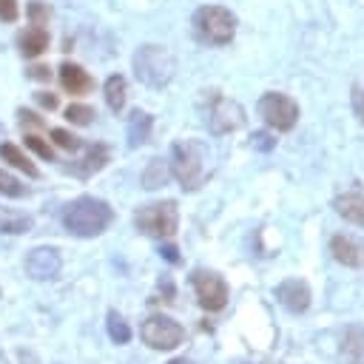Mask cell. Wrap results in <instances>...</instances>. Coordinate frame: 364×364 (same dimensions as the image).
<instances>
[{"instance_id":"1","label":"cell","mask_w":364,"mask_h":364,"mask_svg":"<svg viewBox=\"0 0 364 364\" xmlns=\"http://www.w3.org/2000/svg\"><path fill=\"white\" fill-rule=\"evenodd\" d=\"M114 219V210L108 202L97 199V196H80L74 199L65 213H63V225L68 233L80 236V239H91V236H100Z\"/></svg>"},{"instance_id":"2","label":"cell","mask_w":364,"mask_h":364,"mask_svg":"<svg viewBox=\"0 0 364 364\" xmlns=\"http://www.w3.org/2000/svg\"><path fill=\"white\" fill-rule=\"evenodd\" d=\"M171 173L185 191H199L208 176V148L199 139H182L171 148Z\"/></svg>"},{"instance_id":"3","label":"cell","mask_w":364,"mask_h":364,"mask_svg":"<svg viewBox=\"0 0 364 364\" xmlns=\"http://www.w3.org/2000/svg\"><path fill=\"white\" fill-rule=\"evenodd\" d=\"M176 71V60L173 54L165 48V46H156V43H148V46H139L136 54H134V74L139 82L151 85V88H162L171 82Z\"/></svg>"},{"instance_id":"4","label":"cell","mask_w":364,"mask_h":364,"mask_svg":"<svg viewBox=\"0 0 364 364\" xmlns=\"http://www.w3.org/2000/svg\"><path fill=\"white\" fill-rule=\"evenodd\" d=\"M193 34L202 43L225 46L236 34V14L222 6H202L193 11Z\"/></svg>"},{"instance_id":"5","label":"cell","mask_w":364,"mask_h":364,"mask_svg":"<svg viewBox=\"0 0 364 364\" xmlns=\"http://www.w3.org/2000/svg\"><path fill=\"white\" fill-rule=\"evenodd\" d=\"M136 228L145 233V236H156V239H168L176 233L179 228V210H176V202L165 199V202H151V205H142L134 216Z\"/></svg>"},{"instance_id":"6","label":"cell","mask_w":364,"mask_h":364,"mask_svg":"<svg viewBox=\"0 0 364 364\" xmlns=\"http://www.w3.org/2000/svg\"><path fill=\"white\" fill-rule=\"evenodd\" d=\"M259 117L273 128V131H290L299 119V105L282 91H267L259 100Z\"/></svg>"},{"instance_id":"7","label":"cell","mask_w":364,"mask_h":364,"mask_svg":"<svg viewBox=\"0 0 364 364\" xmlns=\"http://www.w3.org/2000/svg\"><path fill=\"white\" fill-rule=\"evenodd\" d=\"M139 336L151 350H173L182 344L185 330L171 316H148L139 327Z\"/></svg>"},{"instance_id":"8","label":"cell","mask_w":364,"mask_h":364,"mask_svg":"<svg viewBox=\"0 0 364 364\" xmlns=\"http://www.w3.org/2000/svg\"><path fill=\"white\" fill-rule=\"evenodd\" d=\"M191 284H193V293H196V299H199V304L205 310L213 313V310H222L228 304V284H225V279L219 273L196 267L191 273Z\"/></svg>"},{"instance_id":"9","label":"cell","mask_w":364,"mask_h":364,"mask_svg":"<svg viewBox=\"0 0 364 364\" xmlns=\"http://www.w3.org/2000/svg\"><path fill=\"white\" fill-rule=\"evenodd\" d=\"M245 122V108L236 102V100H228V97H213L210 100V108H208V125L213 134H230L236 128H242Z\"/></svg>"},{"instance_id":"10","label":"cell","mask_w":364,"mask_h":364,"mask_svg":"<svg viewBox=\"0 0 364 364\" xmlns=\"http://www.w3.org/2000/svg\"><path fill=\"white\" fill-rule=\"evenodd\" d=\"M60 253L54 247H34L28 256H26V273L37 282H46V279H54L60 273Z\"/></svg>"},{"instance_id":"11","label":"cell","mask_w":364,"mask_h":364,"mask_svg":"<svg viewBox=\"0 0 364 364\" xmlns=\"http://www.w3.org/2000/svg\"><path fill=\"white\" fill-rule=\"evenodd\" d=\"M276 301L287 310V313H304L310 307V287L301 279H284L276 287Z\"/></svg>"},{"instance_id":"12","label":"cell","mask_w":364,"mask_h":364,"mask_svg":"<svg viewBox=\"0 0 364 364\" xmlns=\"http://www.w3.org/2000/svg\"><path fill=\"white\" fill-rule=\"evenodd\" d=\"M330 253L344 267H364V242H358L353 236H344V233L333 236L330 239Z\"/></svg>"},{"instance_id":"13","label":"cell","mask_w":364,"mask_h":364,"mask_svg":"<svg viewBox=\"0 0 364 364\" xmlns=\"http://www.w3.org/2000/svg\"><path fill=\"white\" fill-rule=\"evenodd\" d=\"M341 358L347 364H364V327L361 324H350L341 333V347H338Z\"/></svg>"},{"instance_id":"14","label":"cell","mask_w":364,"mask_h":364,"mask_svg":"<svg viewBox=\"0 0 364 364\" xmlns=\"http://www.w3.org/2000/svg\"><path fill=\"white\" fill-rule=\"evenodd\" d=\"M333 208H336V213L344 216L347 222L364 228V193H358V191L341 193V196L333 199Z\"/></svg>"},{"instance_id":"15","label":"cell","mask_w":364,"mask_h":364,"mask_svg":"<svg viewBox=\"0 0 364 364\" xmlns=\"http://www.w3.org/2000/svg\"><path fill=\"white\" fill-rule=\"evenodd\" d=\"M60 82H63V88L68 94H88L91 85H94L88 71L82 65H77V63H63L60 65Z\"/></svg>"},{"instance_id":"16","label":"cell","mask_w":364,"mask_h":364,"mask_svg":"<svg viewBox=\"0 0 364 364\" xmlns=\"http://www.w3.org/2000/svg\"><path fill=\"white\" fill-rule=\"evenodd\" d=\"M105 162H108V148H105V145H88L85 154H82L77 162H71V171H74L77 176H91V173H97Z\"/></svg>"},{"instance_id":"17","label":"cell","mask_w":364,"mask_h":364,"mask_svg":"<svg viewBox=\"0 0 364 364\" xmlns=\"http://www.w3.org/2000/svg\"><path fill=\"white\" fill-rule=\"evenodd\" d=\"M17 46H20L23 57H40V54L48 48V34H46V28H43V26H31V28L20 31Z\"/></svg>"},{"instance_id":"18","label":"cell","mask_w":364,"mask_h":364,"mask_svg":"<svg viewBox=\"0 0 364 364\" xmlns=\"http://www.w3.org/2000/svg\"><path fill=\"white\" fill-rule=\"evenodd\" d=\"M151 128H154L151 114H145V111H134V114L128 117V145H131V148H136V145L148 142Z\"/></svg>"},{"instance_id":"19","label":"cell","mask_w":364,"mask_h":364,"mask_svg":"<svg viewBox=\"0 0 364 364\" xmlns=\"http://www.w3.org/2000/svg\"><path fill=\"white\" fill-rule=\"evenodd\" d=\"M105 102H108L111 111H122V105H125V77L114 74V77L105 80Z\"/></svg>"},{"instance_id":"20","label":"cell","mask_w":364,"mask_h":364,"mask_svg":"<svg viewBox=\"0 0 364 364\" xmlns=\"http://www.w3.org/2000/svg\"><path fill=\"white\" fill-rule=\"evenodd\" d=\"M168 176H171L168 165H165L162 159H151V162H148V168L142 171V188L154 191V188L165 185V182H168Z\"/></svg>"},{"instance_id":"21","label":"cell","mask_w":364,"mask_h":364,"mask_svg":"<svg viewBox=\"0 0 364 364\" xmlns=\"http://www.w3.org/2000/svg\"><path fill=\"white\" fill-rule=\"evenodd\" d=\"M0 156L9 162V165H14V168H20V171H26L28 176H37V168L31 165V159L17 148V145H11V142H3L0 145Z\"/></svg>"},{"instance_id":"22","label":"cell","mask_w":364,"mask_h":364,"mask_svg":"<svg viewBox=\"0 0 364 364\" xmlns=\"http://www.w3.org/2000/svg\"><path fill=\"white\" fill-rule=\"evenodd\" d=\"M31 230V216L26 213H0V233H28Z\"/></svg>"},{"instance_id":"23","label":"cell","mask_w":364,"mask_h":364,"mask_svg":"<svg viewBox=\"0 0 364 364\" xmlns=\"http://www.w3.org/2000/svg\"><path fill=\"white\" fill-rule=\"evenodd\" d=\"M108 336H111V341H117V344H128V341H131V327H128V321H125L117 310L108 313Z\"/></svg>"},{"instance_id":"24","label":"cell","mask_w":364,"mask_h":364,"mask_svg":"<svg viewBox=\"0 0 364 364\" xmlns=\"http://www.w3.org/2000/svg\"><path fill=\"white\" fill-rule=\"evenodd\" d=\"M0 193H3V196H11V199H20V196H26L28 191H26V185H23L20 179H14L9 171L0 168Z\"/></svg>"},{"instance_id":"25","label":"cell","mask_w":364,"mask_h":364,"mask_svg":"<svg viewBox=\"0 0 364 364\" xmlns=\"http://www.w3.org/2000/svg\"><path fill=\"white\" fill-rule=\"evenodd\" d=\"M94 117H97V114H94V108H91V105L71 102V105L65 108V119H68V122H74V125H88Z\"/></svg>"},{"instance_id":"26","label":"cell","mask_w":364,"mask_h":364,"mask_svg":"<svg viewBox=\"0 0 364 364\" xmlns=\"http://www.w3.org/2000/svg\"><path fill=\"white\" fill-rule=\"evenodd\" d=\"M51 139H54L60 148H65V151H77V148L82 145V142H80L71 131H65V128H54V131H51Z\"/></svg>"},{"instance_id":"27","label":"cell","mask_w":364,"mask_h":364,"mask_svg":"<svg viewBox=\"0 0 364 364\" xmlns=\"http://www.w3.org/2000/svg\"><path fill=\"white\" fill-rule=\"evenodd\" d=\"M26 148H31V151H34L40 159H48V162L54 159V151H51V145H48V142H43L37 134H28V136H26Z\"/></svg>"},{"instance_id":"28","label":"cell","mask_w":364,"mask_h":364,"mask_svg":"<svg viewBox=\"0 0 364 364\" xmlns=\"http://www.w3.org/2000/svg\"><path fill=\"white\" fill-rule=\"evenodd\" d=\"M28 17H31V26H46L48 23V6H43L40 0H34L28 6Z\"/></svg>"},{"instance_id":"29","label":"cell","mask_w":364,"mask_h":364,"mask_svg":"<svg viewBox=\"0 0 364 364\" xmlns=\"http://www.w3.org/2000/svg\"><path fill=\"white\" fill-rule=\"evenodd\" d=\"M17 0H0V20H6V23H11V20H17Z\"/></svg>"},{"instance_id":"30","label":"cell","mask_w":364,"mask_h":364,"mask_svg":"<svg viewBox=\"0 0 364 364\" xmlns=\"http://www.w3.org/2000/svg\"><path fill=\"white\" fill-rule=\"evenodd\" d=\"M353 111H355V117L364 122V85H355V88H353Z\"/></svg>"},{"instance_id":"31","label":"cell","mask_w":364,"mask_h":364,"mask_svg":"<svg viewBox=\"0 0 364 364\" xmlns=\"http://www.w3.org/2000/svg\"><path fill=\"white\" fill-rule=\"evenodd\" d=\"M31 80H48L51 77V71H48V65H31L28 71H26Z\"/></svg>"},{"instance_id":"32","label":"cell","mask_w":364,"mask_h":364,"mask_svg":"<svg viewBox=\"0 0 364 364\" xmlns=\"http://www.w3.org/2000/svg\"><path fill=\"white\" fill-rule=\"evenodd\" d=\"M37 102H40L43 108H48V111L57 108V97H54V94H37Z\"/></svg>"},{"instance_id":"33","label":"cell","mask_w":364,"mask_h":364,"mask_svg":"<svg viewBox=\"0 0 364 364\" xmlns=\"http://www.w3.org/2000/svg\"><path fill=\"white\" fill-rule=\"evenodd\" d=\"M20 122L23 125H43V119H37V114H31V111H20Z\"/></svg>"},{"instance_id":"34","label":"cell","mask_w":364,"mask_h":364,"mask_svg":"<svg viewBox=\"0 0 364 364\" xmlns=\"http://www.w3.org/2000/svg\"><path fill=\"white\" fill-rule=\"evenodd\" d=\"M159 253H162V256H165L168 262H179V250H176L173 245H165V247H162Z\"/></svg>"},{"instance_id":"35","label":"cell","mask_w":364,"mask_h":364,"mask_svg":"<svg viewBox=\"0 0 364 364\" xmlns=\"http://www.w3.org/2000/svg\"><path fill=\"white\" fill-rule=\"evenodd\" d=\"M253 142H256L259 148H264V151H267V148H273V142H270V136H267V134H253Z\"/></svg>"},{"instance_id":"36","label":"cell","mask_w":364,"mask_h":364,"mask_svg":"<svg viewBox=\"0 0 364 364\" xmlns=\"http://www.w3.org/2000/svg\"><path fill=\"white\" fill-rule=\"evenodd\" d=\"M168 364H193V361H188V358H171Z\"/></svg>"}]
</instances>
